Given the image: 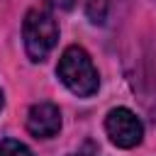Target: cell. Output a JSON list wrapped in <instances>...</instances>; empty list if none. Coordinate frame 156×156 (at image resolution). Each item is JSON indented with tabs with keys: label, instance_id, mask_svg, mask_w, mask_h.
I'll return each mask as SVG.
<instances>
[{
	"label": "cell",
	"instance_id": "cell-3",
	"mask_svg": "<svg viewBox=\"0 0 156 156\" xmlns=\"http://www.w3.org/2000/svg\"><path fill=\"white\" fill-rule=\"evenodd\" d=\"M105 132L110 141L119 149H134L144 139V124L141 119L127 110V107H112L105 117Z\"/></svg>",
	"mask_w": 156,
	"mask_h": 156
},
{
	"label": "cell",
	"instance_id": "cell-8",
	"mask_svg": "<svg viewBox=\"0 0 156 156\" xmlns=\"http://www.w3.org/2000/svg\"><path fill=\"white\" fill-rule=\"evenodd\" d=\"M71 156H98V154H85V151H80V154H71Z\"/></svg>",
	"mask_w": 156,
	"mask_h": 156
},
{
	"label": "cell",
	"instance_id": "cell-1",
	"mask_svg": "<svg viewBox=\"0 0 156 156\" xmlns=\"http://www.w3.org/2000/svg\"><path fill=\"white\" fill-rule=\"evenodd\" d=\"M56 76L78 98H90L100 88V76H98L95 63H93L90 54L78 44L63 49L58 66H56Z\"/></svg>",
	"mask_w": 156,
	"mask_h": 156
},
{
	"label": "cell",
	"instance_id": "cell-2",
	"mask_svg": "<svg viewBox=\"0 0 156 156\" xmlns=\"http://www.w3.org/2000/svg\"><path fill=\"white\" fill-rule=\"evenodd\" d=\"M22 37H24V51L29 61L41 63L58 41V24L49 10H29L22 22Z\"/></svg>",
	"mask_w": 156,
	"mask_h": 156
},
{
	"label": "cell",
	"instance_id": "cell-7",
	"mask_svg": "<svg viewBox=\"0 0 156 156\" xmlns=\"http://www.w3.org/2000/svg\"><path fill=\"white\" fill-rule=\"evenodd\" d=\"M46 2H49L51 7H56V10H71L76 0H46Z\"/></svg>",
	"mask_w": 156,
	"mask_h": 156
},
{
	"label": "cell",
	"instance_id": "cell-6",
	"mask_svg": "<svg viewBox=\"0 0 156 156\" xmlns=\"http://www.w3.org/2000/svg\"><path fill=\"white\" fill-rule=\"evenodd\" d=\"M107 0H88V7H85V12H88V17H90V22H95V24H102L105 20H107Z\"/></svg>",
	"mask_w": 156,
	"mask_h": 156
},
{
	"label": "cell",
	"instance_id": "cell-5",
	"mask_svg": "<svg viewBox=\"0 0 156 156\" xmlns=\"http://www.w3.org/2000/svg\"><path fill=\"white\" fill-rule=\"evenodd\" d=\"M0 156H34L32 149L17 139H2L0 141Z\"/></svg>",
	"mask_w": 156,
	"mask_h": 156
},
{
	"label": "cell",
	"instance_id": "cell-4",
	"mask_svg": "<svg viewBox=\"0 0 156 156\" xmlns=\"http://www.w3.org/2000/svg\"><path fill=\"white\" fill-rule=\"evenodd\" d=\"M61 129V110L54 102H37L27 112V132L37 139H51Z\"/></svg>",
	"mask_w": 156,
	"mask_h": 156
},
{
	"label": "cell",
	"instance_id": "cell-9",
	"mask_svg": "<svg viewBox=\"0 0 156 156\" xmlns=\"http://www.w3.org/2000/svg\"><path fill=\"white\" fill-rule=\"evenodd\" d=\"M0 110H2V90H0Z\"/></svg>",
	"mask_w": 156,
	"mask_h": 156
}]
</instances>
